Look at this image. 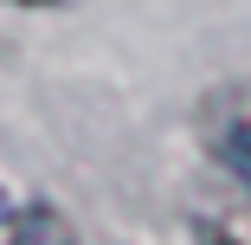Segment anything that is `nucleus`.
<instances>
[{"label":"nucleus","mask_w":251,"mask_h":245,"mask_svg":"<svg viewBox=\"0 0 251 245\" xmlns=\"http://www.w3.org/2000/svg\"><path fill=\"white\" fill-rule=\"evenodd\" d=\"M200 129H206V149L251 187V84H219L200 104Z\"/></svg>","instance_id":"obj_1"},{"label":"nucleus","mask_w":251,"mask_h":245,"mask_svg":"<svg viewBox=\"0 0 251 245\" xmlns=\"http://www.w3.org/2000/svg\"><path fill=\"white\" fill-rule=\"evenodd\" d=\"M13 7H71V0H13Z\"/></svg>","instance_id":"obj_3"},{"label":"nucleus","mask_w":251,"mask_h":245,"mask_svg":"<svg viewBox=\"0 0 251 245\" xmlns=\"http://www.w3.org/2000/svg\"><path fill=\"white\" fill-rule=\"evenodd\" d=\"M7 245H77V232H71V219L52 213V207H20V213L7 219Z\"/></svg>","instance_id":"obj_2"}]
</instances>
